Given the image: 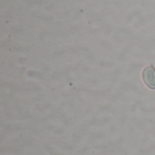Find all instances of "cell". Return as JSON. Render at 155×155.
Returning <instances> with one entry per match:
<instances>
[{
    "label": "cell",
    "mask_w": 155,
    "mask_h": 155,
    "mask_svg": "<svg viewBox=\"0 0 155 155\" xmlns=\"http://www.w3.org/2000/svg\"><path fill=\"white\" fill-rule=\"evenodd\" d=\"M143 80L146 86L150 89L155 90V68L153 65L146 66L143 71Z\"/></svg>",
    "instance_id": "cell-1"
}]
</instances>
